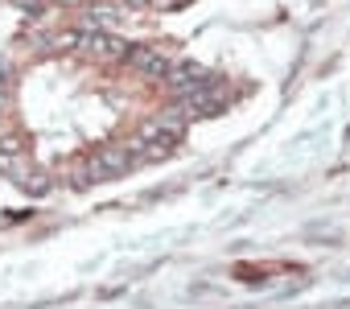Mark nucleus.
<instances>
[{
    "label": "nucleus",
    "instance_id": "1",
    "mask_svg": "<svg viewBox=\"0 0 350 309\" xmlns=\"http://www.w3.org/2000/svg\"><path fill=\"white\" fill-rule=\"evenodd\" d=\"M128 165H132V148L128 144H107V148H99L95 157H91L87 174H91V182H103V178L128 174Z\"/></svg>",
    "mask_w": 350,
    "mask_h": 309
},
{
    "label": "nucleus",
    "instance_id": "2",
    "mask_svg": "<svg viewBox=\"0 0 350 309\" xmlns=\"http://www.w3.org/2000/svg\"><path fill=\"white\" fill-rule=\"evenodd\" d=\"M124 62H128L132 70L148 75V79H165V75H169V58H165L157 46H128V50H124Z\"/></svg>",
    "mask_w": 350,
    "mask_h": 309
},
{
    "label": "nucleus",
    "instance_id": "3",
    "mask_svg": "<svg viewBox=\"0 0 350 309\" xmlns=\"http://www.w3.org/2000/svg\"><path fill=\"white\" fill-rule=\"evenodd\" d=\"M178 107H182L186 116H215V111L223 107V87L211 79L206 87H198V91H186Z\"/></svg>",
    "mask_w": 350,
    "mask_h": 309
},
{
    "label": "nucleus",
    "instance_id": "4",
    "mask_svg": "<svg viewBox=\"0 0 350 309\" xmlns=\"http://www.w3.org/2000/svg\"><path fill=\"white\" fill-rule=\"evenodd\" d=\"M169 87L178 91V95H186V91H198V87H206L211 83V75L198 66V62H178V66H169Z\"/></svg>",
    "mask_w": 350,
    "mask_h": 309
},
{
    "label": "nucleus",
    "instance_id": "5",
    "mask_svg": "<svg viewBox=\"0 0 350 309\" xmlns=\"http://www.w3.org/2000/svg\"><path fill=\"white\" fill-rule=\"evenodd\" d=\"M83 46H87L95 58H103V62H111V58H124V50H128L120 38H111V33H91V29H87Z\"/></svg>",
    "mask_w": 350,
    "mask_h": 309
},
{
    "label": "nucleus",
    "instance_id": "6",
    "mask_svg": "<svg viewBox=\"0 0 350 309\" xmlns=\"http://www.w3.org/2000/svg\"><path fill=\"white\" fill-rule=\"evenodd\" d=\"M124 5H128V9H144V5H148V0H124Z\"/></svg>",
    "mask_w": 350,
    "mask_h": 309
},
{
    "label": "nucleus",
    "instance_id": "7",
    "mask_svg": "<svg viewBox=\"0 0 350 309\" xmlns=\"http://www.w3.org/2000/svg\"><path fill=\"white\" fill-rule=\"evenodd\" d=\"M17 5H25V9H38V0H17Z\"/></svg>",
    "mask_w": 350,
    "mask_h": 309
}]
</instances>
